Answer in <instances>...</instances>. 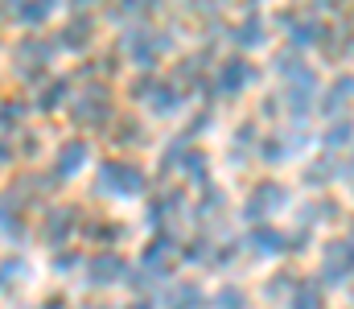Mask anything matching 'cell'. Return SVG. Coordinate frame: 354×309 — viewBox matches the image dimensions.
<instances>
[{
    "label": "cell",
    "mask_w": 354,
    "mask_h": 309,
    "mask_svg": "<svg viewBox=\"0 0 354 309\" xmlns=\"http://www.w3.org/2000/svg\"><path fill=\"white\" fill-rule=\"evenodd\" d=\"M248 83H252V62H243V58L223 62V71H218V91L223 95H239Z\"/></svg>",
    "instance_id": "7a4b0ae2"
},
{
    "label": "cell",
    "mask_w": 354,
    "mask_h": 309,
    "mask_svg": "<svg viewBox=\"0 0 354 309\" xmlns=\"http://www.w3.org/2000/svg\"><path fill=\"white\" fill-rule=\"evenodd\" d=\"M99 186L107 194H140L145 190V174L136 165H120V161H107L99 169Z\"/></svg>",
    "instance_id": "6da1fadb"
},
{
    "label": "cell",
    "mask_w": 354,
    "mask_h": 309,
    "mask_svg": "<svg viewBox=\"0 0 354 309\" xmlns=\"http://www.w3.org/2000/svg\"><path fill=\"white\" fill-rule=\"evenodd\" d=\"M87 41H91V17L83 12L79 21H71V25H66V46H71V50H83Z\"/></svg>",
    "instance_id": "4fadbf2b"
},
{
    "label": "cell",
    "mask_w": 354,
    "mask_h": 309,
    "mask_svg": "<svg viewBox=\"0 0 354 309\" xmlns=\"http://www.w3.org/2000/svg\"><path fill=\"white\" fill-rule=\"evenodd\" d=\"M79 264V256H58V272H71Z\"/></svg>",
    "instance_id": "484cf974"
},
{
    "label": "cell",
    "mask_w": 354,
    "mask_h": 309,
    "mask_svg": "<svg viewBox=\"0 0 354 309\" xmlns=\"http://www.w3.org/2000/svg\"><path fill=\"white\" fill-rule=\"evenodd\" d=\"M346 277H351V243L338 239L326 252V281H346Z\"/></svg>",
    "instance_id": "277c9868"
},
{
    "label": "cell",
    "mask_w": 354,
    "mask_h": 309,
    "mask_svg": "<svg viewBox=\"0 0 354 309\" xmlns=\"http://www.w3.org/2000/svg\"><path fill=\"white\" fill-rule=\"evenodd\" d=\"M128 309H153V301H132Z\"/></svg>",
    "instance_id": "4316f807"
},
{
    "label": "cell",
    "mask_w": 354,
    "mask_h": 309,
    "mask_svg": "<svg viewBox=\"0 0 354 309\" xmlns=\"http://www.w3.org/2000/svg\"><path fill=\"white\" fill-rule=\"evenodd\" d=\"M21 268H25L21 260H4V264H0V289H4L8 281H17V277H21Z\"/></svg>",
    "instance_id": "7402d4cb"
},
{
    "label": "cell",
    "mask_w": 354,
    "mask_h": 309,
    "mask_svg": "<svg viewBox=\"0 0 354 309\" xmlns=\"http://www.w3.org/2000/svg\"><path fill=\"white\" fill-rule=\"evenodd\" d=\"M280 203H284V186H276V182H264V186H256V194H252L248 218H260V214H268V210H276Z\"/></svg>",
    "instance_id": "5b68a950"
},
{
    "label": "cell",
    "mask_w": 354,
    "mask_h": 309,
    "mask_svg": "<svg viewBox=\"0 0 354 309\" xmlns=\"http://www.w3.org/2000/svg\"><path fill=\"white\" fill-rule=\"evenodd\" d=\"M292 309H322V293H317L313 285L297 289V297H292Z\"/></svg>",
    "instance_id": "2e32d148"
},
{
    "label": "cell",
    "mask_w": 354,
    "mask_h": 309,
    "mask_svg": "<svg viewBox=\"0 0 354 309\" xmlns=\"http://www.w3.org/2000/svg\"><path fill=\"white\" fill-rule=\"evenodd\" d=\"M4 157H8V149H4V144H0V161H4Z\"/></svg>",
    "instance_id": "83f0119b"
},
{
    "label": "cell",
    "mask_w": 354,
    "mask_h": 309,
    "mask_svg": "<svg viewBox=\"0 0 354 309\" xmlns=\"http://www.w3.org/2000/svg\"><path fill=\"white\" fill-rule=\"evenodd\" d=\"M346 132H351V124L342 120V124H334L330 128V144H346Z\"/></svg>",
    "instance_id": "cb8c5ba5"
},
{
    "label": "cell",
    "mask_w": 354,
    "mask_h": 309,
    "mask_svg": "<svg viewBox=\"0 0 354 309\" xmlns=\"http://www.w3.org/2000/svg\"><path fill=\"white\" fill-rule=\"evenodd\" d=\"M75 115H79L83 124H95V120H103V115H107V107H103V91H91L87 100H79Z\"/></svg>",
    "instance_id": "9c48e42d"
},
{
    "label": "cell",
    "mask_w": 354,
    "mask_h": 309,
    "mask_svg": "<svg viewBox=\"0 0 354 309\" xmlns=\"http://www.w3.org/2000/svg\"><path fill=\"white\" fill-rule=\"evenodd\" d=\"M83 165H87V140H66V144L58 149V161H54L58 178H71V174H79Z\"/></svg>",
    "instance_id": "3957f363"
},
{
    "label": "cell",
    "mask_w": 354,
    "mask_h": 309,
    "mask_svg": "<svg viewBox=\"0 0 354 309\" xmlns=\"http://www.w3.org/2000/svg\"><path fill=\"white\" fill-rule=\"evenodd\" d=\"M252 243H256L260 252H284V247H288L284 231H276V227H260V231L252 235Z\"/></svg>",
    "instance_id": "30bf717a"
},
{
    "label": "cell",
    "mask_w": 354,
    "mask_h": 309,
    "mask_svg": "<svg viewBox=\"0 0 354 309\" xmlns=\"http://www.w3.org/2000/svg\"><path fill=\"white\" fill-rule=\"evenodd\" d=\"M235 41H243V46H260V41H264V21L252 12V17L235 29Z\"/></svg>",
    "instance_id": "7c38bea8"
},
{
    "label": "cell",
    "mask_w": 354,
    "mask_h": 309,
    "mask_svg": "<svg viewBox=\"0 0 354 309\" xmlns=\"http://www.w3.org/2000/svg\"><path fill=\"white\" fill-rule=\"evenodd\" d=\"M346 100H351V79H342V83H334V87H330V95H326V107L334 111V107H342Z\"/></svg>",
    "instance_id": "d6986e66"
},
{
    "label": "cell",
    "mask_w": 354,
    "mask_h": 309,
    "mask_svg": "<svg viewBox=\"0 0 354 309\" xmlns=\"http://www.w3.org/2000/svg\"><path fill=\"white\" fill-rule=\"evenodd\" d=\"M124 277V260L120 256H99L95 264H91V281L95 285H111V281H120Z\"/></svg>",
    "instance_id": "52a82bcc"
},
{
    "label": "cell",
    "mask_w": 354,
    "mask_h": 309,
    "mask_svg": "<svg viewBox=\"0 0 354 309\" xmlns=\"http://www.w3.org/2000/svg\"><path fill=\"white\" fill-rule=\"evenodd\" d=\"M177 103H181V95H177V91H169V87H161V91L153 95V107H157V111H174Z\"/></svg>",
    "instance_id": "ffe728a7"
},
{
    "label": "cell",
    "mask_w": 354,
    "mask_h": 309,
    "mask_svg": "<svg viewBox=\"0 0 354 309\" xmlns=\"http://www.w3.org/2000/svg\"><path fill=\"white\" fill-rule=\"evenodd\" d=\"M309 100H313V75L301 66V71L288 75V103H292V111H305Z\"/></svg>",
    "instance_id": "8992f818"
},
{
    "label": "cell",
    "mask_w": 354,
    "mask_h": 309,
    "mask_svg": "<svg viewBox=\"0 0 354 309\" xmlns=\"http://www.w3.org/2000/svg\"><path fill=\"white\" fill-rule=\"evenodd\" d=\"M202 306H206V297L194 285H177L174 297H169V309H202Z\"/></svg>",
    "instance_id": "8fae6325"
},
{
    "label": "cell",
    "mask_w": 354,
    "mask_h": 309,
    "mask_svg": "<svg viewBox=\"0 0 354 309\" xmlns=\"http://www.w3.org/2000/svg\"><path fill=\"white\" fill-rule=\"evenodd\" d=\"M317 33H322L317 21H301V25H292V46H309V41H317Z\"/></svg>",
    "instance_id": "9a60e30c"
},
{
    "label": "cell",
    "mask_w": 354,
    "mask_h": 309,
    "mask_svg": "<svg viewBox=\"0 0 354 309\" xmlns=\"http://www.w3.org/2000/svg\"><path fill=\"white\" fill-rule=\"evenodd\" d=\"M218 309H248V297H243V289H223L218 293Z\"/></svg>",
    "instance_id": "ac0fdd59"
},
{
    "label": "cell",
    "mask_w": 354,
    "mask_h": 309,
    "mask_svg": "<svg viewBox=\"0 0 354 309\" xmlns=\"http://www.w3.org/2000/svg\"><path fill=\"white\" fill-rule=\"evenodd\" d=\"M128 46H132V58H136V62H145V66H153V62H157V50H161V46L153 41V33H132V41H128Z\"/></svg>",
    "instance_id": "ba28073f"
},
{
    "label": "cell",
    "mask_w": 354,
    "mask_h": 309,
    "mask_svg": "<svg viewBox=\"0 0 354 309\" xmlns=\"http://www.w3.org/2000/svg\"><path fill=\"white\" fill-rule=\"evenodd\" d=\"M62 95H66V83H54V87L41 95V103H37V107H58V100H62Z\"/></svg>",
    "instance_id": "603a6c76"
},
{
    "label": "cell",
    "mask_w": 354,
    "mask_h": 309,
    "mask_svg": "<svg viewBox=\"0 0 354 309\" xmlns=\"http://www.w3.org/2000/svg\"><path fill=\"white\" fill-rule=\"evenodd\" d=\"M185 169H189L194 182H202V178H206V157H202V153H189V157H185Z\"/></svg>",
    "instance_id": "44dd1931"
},
{
    "label": "cell",
    "mask_w": 354,
    "mask_h": 309,
    "mask_svg": "<svg viewBox=\"0 0 354 309\" xmlns=\"http://www.w3.org/2000/svg\"><path fill=\"white\" fill-rule=\"evenodd\" d=\"M50 12H54L50 4H21V8H17V21H25V25H41Z\"/></svg>",
    "instance_id": "5bb4252c"
},
{
    "label": "cell",
    "mask_w": 354,
    "mask_h": 309,
    "mask_svg": "<svg viewBox=\"0 0 354 309\" xmlns=\"http://www.w3.org/2000/svg\"><path fill=\"white\" fill-rule=\"evenodd\" d=\"M75 223V210H54L50 214V239H62V231Z\"/></svg>",
    "instance_id": "e0dca14e"
},
{
    "label": "cell",
    "mask_w": 354,
    "mask_h": 309,
    "mask_svg": "<svg viewBox=\"0 0 354 309\" xmlns=\"http://www.w3.org/2000/svg\"><path fill=\"white\" fill-rule=\"evenodd\" d=\"M17 120H21V107H17V103H12V107H0V124H4V128L17 124Z\"/></svg>",
    "instance_id": "d4e9b609"
}]
</instances>
